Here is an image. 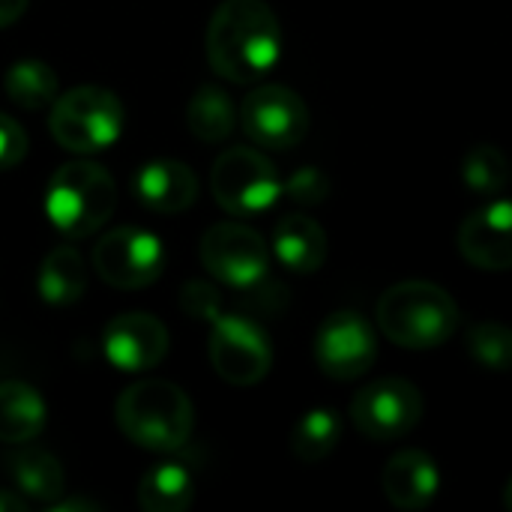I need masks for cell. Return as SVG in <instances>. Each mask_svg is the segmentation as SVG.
Masks as SVG:
<instances>
[{
  "label": "cell",
  "instance_id": "cell-33",
  "mask_svg": "<svg viewBox=\"0 0 512 512\" xmlns=\"http://www.w3.org/2000/svg\"><path fill=\"white\" fill-rule=\"evenodd\" d=\"M504 504H507V510L512 512V477L510 483H507V489H504Z\"/></svg>",
  "mask_w": 512,
  "mask_h": 512
},
{
  "label": "cell",
  "instance_id": "cell-4",
  "mask_svg": "<svg viewBox=\"0 0 512 512\" xmlns=\"http://www.w3.org/2000/svg\"><path fill=\"white\" fill-rule=\"evenodd\" d=\"M114 204V177L93 159H72L60 165L45 186V216L60 234L72 240L96 234L111 219Z\"/></svg>",
  "mask_w": 512,
  "mask_h": 512
},
{
  "label": "cell",
  "instance_id": "cell-17",
  "mask_svg": "<svg viewBox=\"0 0 512 512\" xmlns=\"http://www.w3.org/2000/svg\"><path fill=\"white\" fill-rule=\"evenodd\" d=\"M273 252L282 267L309 276L327 261V234L315 219L303 213H288L273 228Z\"/></svg>",
  "mask_w": 512,
  "mask_h": 512
},
{
  "label": "cell",
  "instance_id": "cell-24",
  "mask_svg": "<svg viewBox=\"0 0 512 512\" xmlns=\"http://www.w3.org/2000/svg\"><path fill=\"white\" fill-rule=\"evenodd\" d=\"M342 438V420L336 411L330 408H315L309 414H303L291 432V453L306 462V465H315L321 459H327L336 444Z\"/></svg>",
  "mask_w": 512,
  "mask_h": 512
},
{
  "label": "cell",
  "instance_id": "cell-27",
  "mask_svg": "<svg viewBox=\"0 0 512 512\" xmlns=\"http://www.w3.org/2000/svg\"><path fill=\"white\" fill-rule=\"evenodd\" d=\"M180 306H183V312H186L189 318L207 321V324H210L213 318L222 315V294H219L210 282L195 279V282H186V285L180 288Z\"/></svg>",
  "mask_w": 512,
  "mask_h": 512
},
{
  "label": "cell",
  "instance_id": "cell-13",
  "mask_svg": "<svg viewBox=\"0 0 512 512\" xmlns=\"http://www.w3.org/2000/svg\"><path fill=\"white\" fill-rule=\"evenodd\" d=\"M168 327L150 312H126L105 324L102 354L105 360L129 375L156 369L168 354Z\"/></svg>",
  "mask_w": 512,
  "mask_h": 512
},
{
  "label": "cell",
  "instance_id": "cell-28",
  "mask_svg": "<svg viewBox=\"0 0 512 512\" xmlns=\"http://www.w3.org/2000/svg\"><path fill=\"white\" fill-rule=\"evenodd\" d=\"M282 192L303 207H315L330 195V183H327V174L318 168H297L288 177V183H282Z\"/></svg>",
  "mask_w": 512,
  "mask_h": 512
},
{
  "label": "cell",
  "instance_id": "cell-8",
  "mask_svg": "<svg viewBox=\"0 0 512 512\" xmlns=\"http://www.w3.org/2000/svg\"><path fill=\"white\" fill-rule=\"evenodd\" d=\"M165 246L153 231L123 225L99 237L93 249L96 276L120 291H138L153 285L165 270Z\"/></svg>",
  "mask_w": 512,
  "mask_h": 512
},
{
  "label": "cell",
  "instance_id": "cell-29",
  "mask_svg": "<svg viewBox=\"0 0 512 512\" xmlns=\"http://www.w3.org/2000/svg\"><path fill=\"white\" fill-rule=\"evenodd\" d=\"M27 156V132L18 120L0 111V171L15 168Z\"/></svg>",
  "mask_w": 512,
  "mask_h": 512
},
{
  "label": "cell",
  "instance_id": "cell-15",
  "mask_svg": "<svg viewBox=\"0 0 512 512\" xmlns=\"http://www.w3.org/2000/svg\"><path fill=\"white\" fill-rule=\"evenodd\" d=\"M132 192L153 213H183L198 201V177L177 159H150L135 171Z\"/></svg>",
  "mask_w": 512,
  "mask_h": 512
},
{
  "label": "cell",
  "instance_id": "cell-25",
  "mask_svg": "<svg viewBox=\"0 0 512 512\" xmlns=\"http://www.w3.org/2000/svg\"><path fill=\"white\" fill-rule=\"evenodd\" d=\"M465 348L486 372H512V327L501 321H477L468 327Z\"/></svg>",
  "mask_w": 512,
  "mask_h": 512
},
{
  "label": "cell",
  "instance_id": "cell-10",
  "mask_svg": "<svg viewBox=\"0 0 512 512\" xmlns=\"http://www.w3.org/2000/svg\"><path fill=\"white\" fill-rule=\"evenodd\" d=\"M423 417V393L405 378H381L363 387L351 402V423L369 441L387 444L405 438Z\"/></svg>",
  "mask_w": 512,
  "mask_h": 512
},
{
  "label": "cell",
  "instance_id": "cell-19",
  "mask_svg": "<svg viewBox=\"0 0 512 512\" xmlns=\"http://www.w3.org/2000/svg\"><path fill=\"white\" fill-rule=\"evenodd\" d=\"M195 501L192 471L180 462H156L141 474L138 507L144 512H183Z\"/></svg>",
  "mask_w": 512,
  "mask_h": 512
},
{
  "label": "cell",
  "instance_id": "cell-30",
  "mask_svg": "<svg viewBox=\"0 0 512 512\" xmlns=\"http://www.w3.org/2000/svg\"><path fill=\"white\" fill-rule=\"evenodd\" d=\"M54 512H99L102 510V504H96V501H84V498H66V501H51L48 504Z\"/></svg>",
  "mask_w": 512,
  "mask_h": 512
},
{
  "label": "cell",
  "instance_id": "cell-3",
  "mask_svg": "<svg viewBox=\"0 0 512 512\" xmlns=\"http://www.w3.org/2000/svg\"><path fill=\"white\" fill-rule=\"evenodd\" d=\"M378 327L399 348L432 351L459 330V306L435 282H399L378 300Z\"/></svg>",
  "mask_w": 512,
  "mask_h": 512
},
{
  "label": "cell",
  "instance_id": "cell-23",
  "mask_svg": "<svg viewBox=\"0 0 512 512\" xmlns=\"http://www.w3.org/2000/svg\"><path fill=\"white\" fill-rule=\"evenodd\" d=\"M57 72L45 63V60H36V57H24V60H15L6 75H3V90L6 96L18 105V108H27V111H39V108H48L54 99H57Z\"/></svg>",
  "mask_w": 512,
  "mask_h": 512
},
{
  "label": "cell",
  "instance_id": "cell-32",
  "mask_svg": "<svg viewBox=\"0 0 512 512\" xmlns=\"http://www.w3.org/2000/svg\"><path fill=\"white\" fill-rule=\"evenodd\" d=\"M0 512H27V501H24V495L18 492H3L0 489Z\"/></svg>",
  "mask_w": 512,
  "mask_h": 512
},
{
  "label": "cell",
  "instance_id": "cell-7",
  "mask_svg": "<svg viewBox=\"0 0 512 512\" xmlns=\"http://www.w3.org/2000/svg\"><path fill=\"white\" fill-rule=\"evenodd\" d=\"M207 351H210L213 372L234 387H252L264 381L273 366L270 336L264 333L261 324H255L246 315L213 318Z\"/></svg>",
  "mask_w": 512,
  "mask_h": 512
},
{
  "label": "cell",
  "instance_id": "cell-21",
  "mask_svg": "<svg viewBox=\"0 0 512 512\" xmlns=\"http://www.w3.org/2000/svg\"><path fill=\"white\" fill-rule=\"evenodd\" d=\"M36 291L48 306H72L84 297L87 291V267L72 246H57L51 249L36 276Z\"/></svg>",
  "mask_w": 512,
  "mask_h": 512
},
{
  "label": "cell",
  "instance_id": "cell-14",
  "mask_svg": "<svg viewBox=\"0 0 512 512\" xmlns=\"http://www.w3.org/2000/svg\"><path fill=\"white\" fill-rule=\"evenodd\" d=\"M462 258L489 273L512 270V201H489L459 228Z\"/></svg>",
  "mask_w": 512,
  "mask_h": 512
},
{
  "label": "cell",
  "instance_id": "cell-16",
  "mask_svg": "<svg viewBox=\"0 0 512 512\" xmlns=\"http://www.w3.org/2000/svg\"><path fill=\"white\" fill-rule=\"evenodd\" d=\"M381 486H384L387 501L396 510L420 512L435 501V495L441 489V471L429 453L402 450L387 462V468L381 474Z\"/></svg>",
  "mask_w": 512,
  "mask_h": 512
},
{
  "label": "cell",
  "instance_id": "cell-5",
  "mask_svg": "<svg viewBox=\"0 0 512 512\" xmlns=\"http://www.w3.org/2000/svg\"><path fill=\"white\" fill-rule=\"evenodd\" d=\"M123 123H126L123 102L99 84H81L66 90L51 102V114H48L54 141L78 156H90L114 147L123 135Z\"/></svg>",
  "mask_w": 512,
  "mask_h": 512
},
{
  "label": "cell",
  "instance_id": "cell-11",
  "mask_svg": "<svg viewBox=\"0 0 512 512\" xmlns=\"http://www.w3.org/2000/svg\"><path fill=\"white\" fill-rule=\"evenodd\" d=\"M240 126L258 147L288 150L309 135V108L285 84H258L240 105Z\"/></svg>",
  "mask_w": 512,
  "mask_h": 512
},
{
  "label": "cell",
  "instance_id": "cell-18",
  "mask_svg": "<svg viewBox=\"0 0 512 512\" xmlns=\"http://www.w3.org/2000/svg\"><path fill=\"white\" fill-rule=\"evenodd\" d=\"M48 423V405L42 393L24 381L0 384V441L24 447L42 435Z\"/></svg>",
  "mask_w": 512,
  "mask_h": 512
},
{
  "label": "cell",
  "instance_id": "cell-20",
  "mask_svg": "<svg viewBox=\"0 0 512 512\" xmlns=\"http://www.w3.org/2000/svg\"><path fill=\"white\" fill-rule=\"evenodd\" d=\"M6 465H9V477H12L15 489L24 498L42 501V504H51V501L63 498L66 477H63V468H60L57 456H51L48 450H36V447L24 444V450L12 453L6 459Z\"/></svg>",
  "mask_w": 512,
  "mask_h": 512
},
{
  "label": "cell",
  "instance_id": "cell-26",
  "mask_svg": "<svg viewBox=\"0 0 512 512\" xmlns=\"http://www.w3.org/2000/svg\"><path fill=\"white\" fill-rule=\"evenodd\" d=\"M462 180L474 195H498L510 183V162L501 147L477 144L462 159Z\"/></svg>",
  "mask_w": 512,
  "mask_h": 512
},
{
  "label": "cell",
  "instance_id": "cell-31",
  "mask_svg": "<svg viewBox=\"0 0 512 512\" xmlns=\"http://www.w3.org/2000/svg\"><path fill=\"white\" fill-rule=\"evenodd\" d=\"M27 3H30V0H0V27L15 24V21L24 15Z\"/></svg>",
  "mask_w": 512,
  "mask_h": 512
},
{
  "label": "cell",
  "instance_id": "cell-22",
  "mask_svg": "<svg viewBox=\"0 0 512 512\" xmlns=\"http://www.w3.org/2000/svg\"><path fill=\"white\" fill-rule=\"evenodd\" d=\"M237 120H240V111L219 84H201L186 105V126L204 144L231 138L237 129Z\"/></svg>",
  "mask_w": 512,
  "mask_h": 512
},
{
  "label": "cell",
  "instance_id": "cell-6",
  "mask_svg": "<svg viewBox=\"0 0 512 512\" xmlns=\"http://www.w3.org/2000/svg\"><path fill=\"white\" fill-rule=\"evenodd\" d=\"M210 189L225 213L255 216L279 201L282 180L276 165L264 153L252 147H231L213 162Z\"/></svg>",
  "mask_w": 512,
  "mask_h": 512
},
{
  "label": "cell",
  "instance_id": "cell-2",
  "mask_svg": "<svg viewBox=\"0 0 512 512\" xmlns=\"http://www.w3.org/2000/svg\"><path fill=\"white\" fill-rule=\"evenodd\" d=\"M120 432L141 450H180L195 429V408L189 396L162 378H147L126 387L114 405Z\"/></svg>",
  "mask_w": 512,
  "mask_h": 512
},
{
  "label": "cell",
  "instance_id": "cell-9",
  "mask_svg": "<svg viewBox=\"0 0 512 512\" xmlns=\"http://www.w3.org/2000/svg\"><path fill=\"white\" fill-rule=\"evenodd\" d=\"M201 264L231 288H255L267 279L270 249L258 231L240 222H216L201 237Z\"/></svg>",
  "mask_w": 512,
  "mask_h": 512
},
{
  "label": "cell",
  "instance_id": "cell-12",
  "mask_svg": "<svg viewBox=\"0 0 512 512\" xmlns=\"http://www.w3.org/2000/svg\"><path fill=\"white\" fill-rule=\"evenodd\" d=\"M378 360V339L372 324L351 309L333 312L315 333V363L333 381L363 378Z\"/></svg>",
  "mask_w": 512,
  "mask_h": 512
},
{
  "label": "cell",
  "instance_id": "cell-1",
  "mask_svg": "<svg viewBox=\"0 0 512 512\" xmlns=\"http://www.w3.org/2000/svg\"><path fill=\"white\" fill-rule=\"evenodd\" d=\"M282 57V27L264 0H225L207 24V60L234 84L261 81Z\"/></svg>",
  "mask_w": 512,
  "mask_h": 512
}]
</instances>
